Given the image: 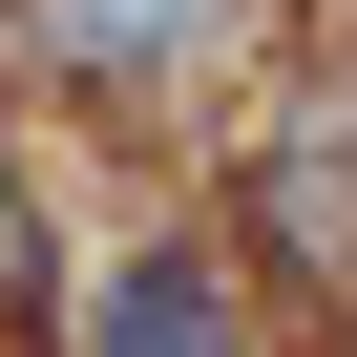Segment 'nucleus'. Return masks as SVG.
I'll use <instances>...</instances> for the list:
<instances>
[{
  "label": "nucleus",
  "instance_id": "f257e3e1",
  "mask_svg": "<svg viewBox=\"0 0 357 357\" xmlns=\"http://www.w3.org/2000/svg\"><path fill=\"white\" fill-rule=\"evenodd\" d=\"M84 357H231L211 252H126V273H105V315H84Z\"/></svg>",
  "mask_w": 357,
  "mask_h": 357
},
{
  "label": "nucleus",
  "instance_id": "f03ea898",
  "mask_svg": "<svg viewBox=\"0 0 357 357\" xmlns=\"http://www.w3.org/2000/svg\"><path fill=\"white\" fill-rule=\"evenodd\" d=\"M22 22H43L63 63H190V43L252 22V0H22Z\"/></svg>",
  "mask_w": 357,
  "mask_h": 357
},
{
  "label": "nucleus",
  "instance_id": "7ed1b4c3",
  "mask_svg": "<svg viewBox=\"0 0 357 357\" xmlns=\"http://www.w3.org/2000/svg\"><path fill=\"white\" fill-rule=\"evenodd\" d=\"M22 252H43V231H22V211H0V294H22Z\"/></svg>",
  "mask_w": 357,
  "mask_h": 357
}]
</instances>
